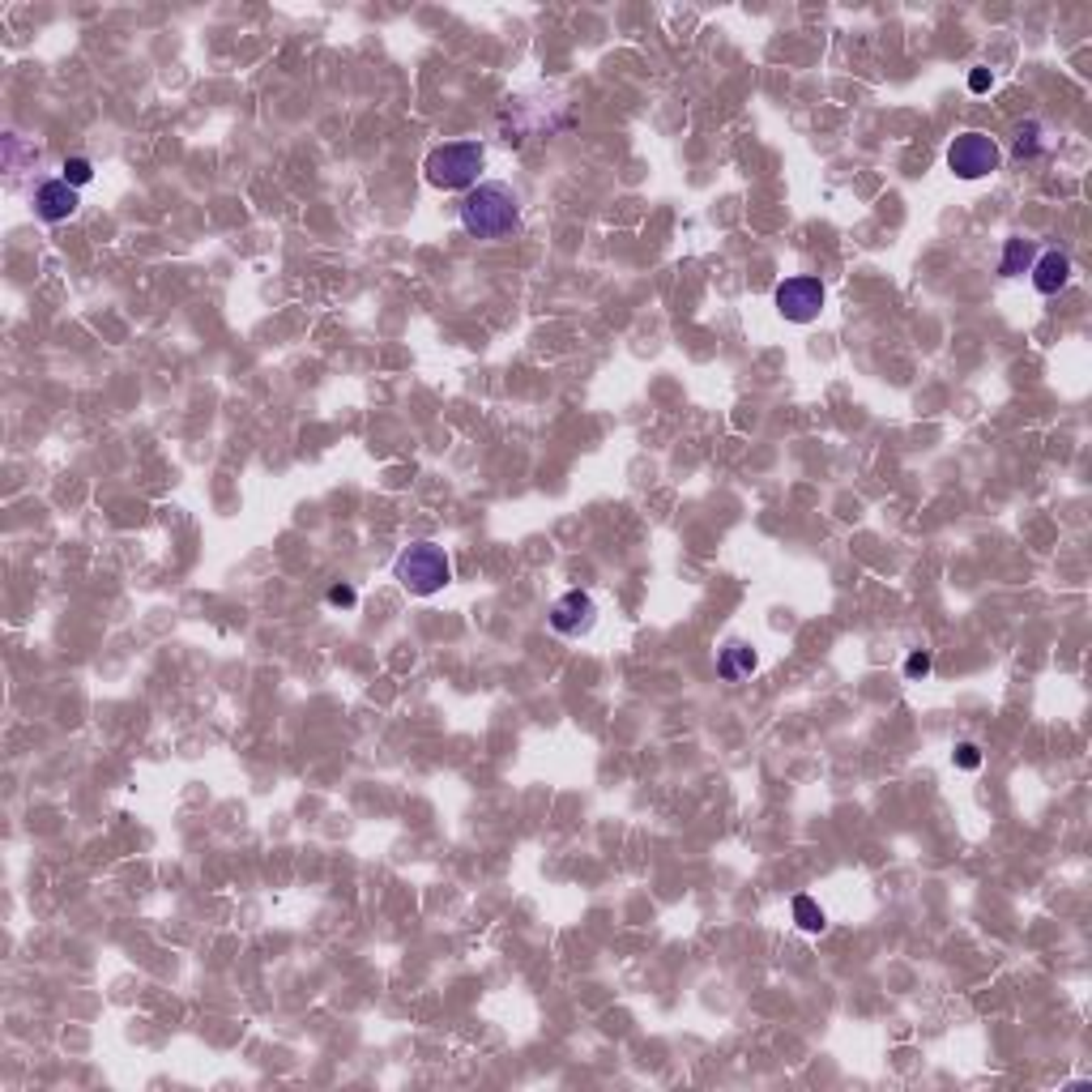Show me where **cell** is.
Masks as SVG:
<instances>
[{"instance_id": "9a60e30c", "label": "cell", "mask_w": 1092, "mask_h": 1092, "mask_svg": "<svg viewBox=\"0 0 1092 1092\" xmlns=\"http://www.w3.org/2000/svg\"><path fill=\"white\" fill-rule=\"evenodd\" d=\"M354 602H359V593H354L351 585H333V589H329V607H342V610H351Z\"/></svg>"}, {"instance_id": "e0dca14e", "label": "cell", "mask_w": 1092, "mask_h": 1092, "mask_svg": "<svg viewBox=\"0 0 1092 1092\" xmlns=\"http://www.w3.org/2000/svg\"><path fill=\"white\" fill-rule=\"evenodd\" d=\"M990 81H995V77H990V69H973L969 73V90H973V95H986Z\"/></svg>"}, {"instance_id": "9c48e42d", "label": "cell", "mask_w": 1092, "mask_h": 1092, "mask_svg": "<svg viewBox=\"0 0 1092 1092\" xmlns=\"http://www.w3.org/2000/svg\"><path fill=\"white\" fill-rule=\"evenodd\" d=\"M751 670H756V653H751L747 645H739V640H734V645L721 649V662H717V674H721V678L739 683V678H747Z\"/></svg>"}, {"instance_id": "6da1fadb", "label": "cell", "mask_w": 1092, "mask_h": 1092, "mask_svg": "<svg viewBox=\"0 0 1092 1092\" xmlns=\"http://www.w3.org/2000/svg\"><path fill=\"white\" fill-rule=\"evenodd\" d=\"M457 218H461L465 235H474V240H503V235L517 231V223H521V201L508 183L482 180L461 197Z\"/></svg>"}, {"instance_id": "8992f818", "label": "cell", "mask_w": 1092, "mask_h": 1092, "mask_svg": "<svg viewBox=\"0 0 1092 1092\" xmlns=\"http://www.w3.org/2000/svg\"><path fill=\"white\" fill-rule=\"evenodd\" d=\"M546 623L559 632V636H585V632H593V623H598V602L589 598L585 589H567L564 598L550 607Z\"/></svg>"}, {"instance_id": "7a4b0ae2", "label": "cell", "mask_w": 1092, "mask_h": 1092, "mask_svg": "<svg viewBox=\"0 0 1092 1092\" xmlns=\"http://www.w3.org/2000/svg\"><path fill=\"white\" fill-rule=\"evenodd\" d=\"M393 576H397V585L406 593H415V598H427V593L444 589L448 581H453V564H448L444 546L436 543H415L406 546L397 555V564H393Z\"/></svg>"}, {"instance_id": "4fadbf2b", "label": "cell", "mask_w": 1092, "mask_h": 1092, "mask_svg": "<svg viewBox=\"0 0 1092 1092\" xmlns=\"http://www.w3.org/2000/svg\"><path fill=\"white\" fill-rule=\"evenodd\" d=\"M60 180H69L73 188H86V183L95 180V162H90V159H64V176Z\"/></svg>"}, {"instance_id": "3957f363", "label": "cell", "mask_w": 1092, "mask_h": 1092, "mask_svg": "<svg viewBox=\"0 0 1092 1092\" xmlns=\"http://www.w3.org/2000/svg\"><path fill=\"white\" fill-rule=\"evenodd\" d=\"M486 154L479 141H448V145H436L423 162V176L427 183L444 192H457V188H474L479 183V171H482Z\"/></svg>"}, {"instance_id": "30bf717a", "label": "cell", "mask_w": 1092, "mask_h": 1092, "mask_svg": "<svg viewBox=\"0 0 1092 1092\" xmlns=\"http://www.w3.org/2000/svg\"><path fill=\"white\" fill-rule=\"evenodd\" d=\"M1033 244L1029 240H1007L1003 244V261H998V273L1003 278H1020V273H1029L1033 269Z\"/></svg>"}, {"instance_id": "ba28073f", "label": "cell", "mask_w": 1092, "mask_h": 1092, "mask_svg": "<svg viewBox=\"0 0 1092 1092\" xmlns=\"http://www.w3.org/2000/svg\"><path fill=\"white\" fill-rule=\"evenodd\" d=\"M1029 273H1033V287L1041 290V295H1059V290L1071 282V256L1059 252V247H1050V252L1037 256Z\"/></svg>"}, {"instance_id": "2e32d148", "label": "cell", "mask_w": 1092, "mask_h": 1092, "mask_svg": "<svg viewBox=\"0 0 1092 1092\" xmlns=\"http://www.w3.org/2000/svg\"><path fill=\"white\" fill-rule=\"evenodd\" d=\"M956 764L969 768V773L981 764V747H977V742H960V747H956Z\"/></svg>"}, {"instance_id": "5bb4252c", "label": "cell", "mask_w": 1092, "mask_h": 1092, "mask_svg": "<svg viewBox=\"0 0 1092 1092\" xmlns=\"http://www.w3.org/2000/svg\"><path fill=\"white\" fill-rule=\"evenodd\" d=\"M931 666H934L931 653H910V662H905V678H926V674H931Z\"/></svg>"}, {"instance_id": "52a82bcc", "label": "cell", "mask_w": 1092, "mask_h": 1092, "mask_svg": "<svg viewBox=\"0 0 1092 1092\" xmlns=\"http://www.w3.org/2000/svg\"><path fill=\"white\" fill-rule=\"evenodd\" d=\"M34 214H39L43 223H64V218H73L77 214V188H73L69 180L39 183V192H34Z\"/></svg>"}, {"instance_id": "5b68a950", "label": "cell", "mask_w": 1092, "mask_h": 1092, "mask_svg": "<svg viewBox=\"0 0 1092 1092\" xmlns=\"http://www.w3.org/2000/svg\"><path fill=\"white\" fill-rule=\"evenodd\" d=\"M777 311H782L785 320H794V325H806V320L820 316L824 308V287L820 278H806V273H798V278H785L782 287H777Z\"/></svg>"}, {"instance_id": "277c9868", "label": "cell", "mask_w": 1092, "mask_h": 1092, "mask_svg": "<svg viewBox=\"0 0 1092 1092\" xmlns=\"http://www.w3.org/2000/svg\"><path fill=\"white\" fill-rule=\"evenodd\" d=\"M998 162H1003V150H998V141L986 133H960L956 141L948 145V167L956 171L960 180L990 176V171H998Z\"/></svg>"}, {"instance_id": "7c38bea8", "label": "cell", "mask_w": 1092, "mask_h": 1092, "mask_svg": "<svg viewBox=\"0 0 1092 1092\" xmlns=\"http://www.w3.org/2000/svg\"><path fill=\"white\" fill-rule=\"evenodd\" d=\"M1037 150H1041V124L1029 120V124L1016 128V154H1020V159H1033Z\"/></svg>"}, {"instance_id": "8fae6325", "label": "cell", "mask_w": 1092, "mask_h": 1092, "mask_svg": "<svg viewBox=\"0 0 1092 1092\" xmlns=\"http://www.w3.org/2000/svg\"><path fill=\"white\" fill-rule=\"evenodd\" d=\"M794 922L803 926L806 934H820L824 926H828V917H824V910L811 901V896H794Z\"/></svg>"}]
</instances>
